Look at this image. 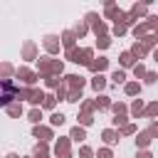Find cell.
<instances>
[{"label":"cell","mask_w":158,"mask_h":158,"mask_svg":"<svg viewBox=\"0 0 158 158\" xmlns=\"http://www.w3.org/2000/svg\"><path fill=\"white\" fill-rule=\"evenodd\" d=\"M37 67H40V74L42 77H59L64 72V64L59 59H49V57H42L37 59Z\"/></svg>","instance_id":"cell-1"},{"label":"cell","mask_w":158,"mask_h":158,"mask_svg":"<svg viewBox=\"0 0 158 158\" xmlns=\"http://www.w3.org/2000/svg\"><path fill=\"white\" fill-rule=\"evenodd\" d=\"M67 59H69V62H74V64H86V67H89V64L94 62V49H89V47L77 49V47H74V49H69V52H67Z\"/></svg>","instance_id":"cell-2"},{"label":"cell","mask_w":158,"mask_h":158,"mask_svg":"<svg viewBox=\"0 0 158 158\" xmlns=\"http://www.w3.org/2000/svg\"><path fill=\"white\" fill-rule=\"evenodd\" d=\"M86 22L94 27V32H96V37H104L106 35V25L99 20V15L96 12H86Z\"/></svg>","instance_id":"cell-3"},{"label":"cell","mask_w":158,"mask_h":158,"mask_svg":"<svg viewBox=\"0 0 158 158\" xmlns=\"http://www.w3.org/2000/svg\"><path fill=\"white\" fill-rule=\"evenodd\" d=\"M84 77H79V74H67L64 77V86H69V91H81L84 89Z\"/></svg>","instance_id":"cell-4"},{"label":"cell","mask_w":158,"mask_h":158,"mask_svg":"<svg viewBox=\"0 0 158 158\" xmlns=\"http://www.w3.org/2000/svg\"><path fill=\"white\" fill-rule=\"evenodd\" d=\"M42 44H44V49H47L49 54H57V52H59V44H62V40H59L57 35H47V37L42 40Z\"/></svg>","instance_id":"cell-5"},{"label":"cell","mask_w":158,"mask_h":158,"mask_svg":"<svg viewBox=\"0 0 158 158\" xmlns=\"http://www.w3.org/2000/svg\"><path fill=\"white\" fill-rule=\"evenodd\" d=\"M15 74H17V79H22V81H25L27 86H32V84L37 81V74H35L32 69H27V67H20V69H17Z\"/></svg>","instance_id":"cell-6"},{"label":"cell","mask_w":158,"mask_h":158,"mask_svg":"<svg viewBox=\"0 0 158 158\" xmlns=\"http://www.w3.org/2000/svg\"><path fill=\"white\" fill-rule=\"evenodd\" d=\"M54 153H57V158H69L72 156L69 153V138H59L54 146Z\"/></svg>","instance_id":"cell-7"},{"label":"cell","mask_w":158,"mask_h":158,"mask_svg":"<svg viewBox=\"0 0 158 158\" xmlns=\"http://www.w3.org/2000/svg\"><path fill=\"white\" fill-rule=\"evenodd\" d=\"M123 15H126V12H121V10L116 7V2H111V0L106 2V17H109V20H116V22H121V17H123Z\"/></svg>","instance_id":"cell-8"},{"label":"cell","mask_w":158,"mask_h":158,"mask_svg":"<svg viewBox=\"0 0 158 158\" xmlns=\"http://www.w3.org/2000/svg\"><path fill=\"white\" fill-rule=\"evenodd\" d=\"M32 136L40 138V143H44V141L52 138V128H47V126H35V128H32Z\"/></svg>","instance_id":"cell-9"},{"label":"cell","mask_w":158,"mask_h":158,"mask_svg":"<svg viewBox=\"0 0 158 158\" xmlns=\"http://www.w3.org/2000/svg\"><path fill=\"white\" fill-rule=\"evenodd\" d=\"M44 99H47V96H44L40 89H30V91H27V101H30V104H35V109H37L40 104H44Z\"/></svg>","instance_id":"cell-10"},{"label":"cell","mask_w":158,"mask_h":158,"mask_svg":"<svg viewBox=\"0 0 158 158\" xmlns=\"http://www.w3.org/2000/svg\"><path fill=\"white\" fill-rule=\"evenodd\" d=\"M74 42H77V35H74V30H67V32H62V44L67 47V52H69V49H74Z\"/></svg>","instance_id":"cell-11"},{"label":"cell","mask_w":158,"mask_h":158,"mask_svg":"<svg viewBox=\"0 0 158 158\" xmlns=\"http://www.w3.org/2000/svg\"><path fill=\"white\" fill-rule=\"evenodd\" d=\"M22 59H37V44H35V42H25V47H22Z\"/></svg>","instance_id":"cell-12"},{"label":"cell","mask_w":158,"mask_h":158,"mask_svg":"<svg viewBox=\"0 0 158 158\" xmlns=\"http://www.w3.org/2000/svg\"><path fill=\"white\" fill-rule=\"evenodd\" d=\"M106 67H109V59H106V57H96V59L89 64V69H91V72H96V74H101Z\"/></svg>","instance_id":"cell-13"},{"label":"cell","mask_w":158,"mask_h":158,"mask_svg":"<svg viewBox=\"0 0 158 158\" xmlns=\"http://www.w3.org/2000/svg\"><path fill=\"white\" fill-rule=\"evenodd\" d=\"M118 136H121V133H116L114 128H104V131H101V138H104V143H109V146L118 143Z\"/></svg>","instance_id":"cell-14"},{"label":"cell","mask_w":158,"mask_h":158,"mask_svg":"<svg viewBox=\"0 0 158 158\" xmlns=\"http://www.w3.org/2000/svg\"><path fill=\"white\" fill-rule=\"evenodd\" d=\"M151 138H153V136H151L148 131H141V133H136V146H138V148H148V146H151Z\"/></svg>","instance_id":"cell-15"},{"label":"cell","mask_w":158,"mask_h":158,"mask_svg":"<svg viewBox=\"0 0 158 158\" xmlns=\"http://www.w3.org/2000/svg\"><path fill=\"white\" fill-rule=\"evenodd\" d=\"M69 138H72V141H84V138H86V131H84V126H74V128L69 131Z\"/></svg>","instance_id":"cell-16"},{"label":"cell","mask_w":158,"mask_h":158,"mask_svg":"<svg viewBox=\"0 0 158 158\" xmlns=\"http://www.w3.org/2000/svg\"><path fill=\"white\" fill-rule=\"evenodd\" d=\"M131 114H133V118H138L141 114H146V106H143V101H141V99H136V101L131 104Z\"/></svg>","instance_id":"cell-17"},{"label":"cell","mask_w":158,"mask_h":158,"mask_svg":"<svg viewBox=\"0 0 158 158\" xmlns=\"http://www.w3.org/2000/svg\"><path fill=\"white\" fill-rule=\"evenodd\" d=\"M128 52H131V54H133V57H136V59H141V57H143V54H146V52H148V49H146V47H143V42H136V44H133V47H131V49H128Z\"/></svg>","instance_id":"cell-18"},{"label":"cell","mask_w":158,"mask_h":158,"mask_svg":"<svg viewBox=\"0 0 158 158\" xmlns=\"http://www.w3.org/2000/svg\"><path fill=\"white\" fill-rule=\"evenodd\" d=\"M118 62H121V67H136L133 62H136V57L131 54V52H123L121 57H118Z\"/></svg>","instance_id":"cell-19"},{"label":"cell","mask_w":158,"mask_h":158,"mask_svg":"<svg viewBox=\"0 0 158 158\" xmlns=\"http://www.w3.org/2000/svg\"><path fill=\"white\" fill-rule=\"evenodd\" d=\"M123 89H126V94H128V96H136V94H141V84H138V81H128Z\"/></svg>","instance_id":"cell-20"},{"label":"cell","mask_w":158,"mask_h":158,"mask_svg":"<svg viewBox=\"0 0 158 158\" xmlns=\"http://www.w3.org/2000/svg\"><path fill=\"white\" fill-rule=\"evenodd\" d=\"M27 121H32L35 126H40V121H42V109H32V111L27 114Z\"/></svg>","instance_id":"cell-21"},{"label":"cell","mask_w":158,"mask_h":158,"mask_svg":"<svg viewBox=\"0 0 158 158\" xmlns=\"http://www.w3.org/2000/svg\"><path fill=\"white\" fill-rule=\"evenodd\" d=\"M94 101H96V106H99V109H111V106H114V104H111V99H109L106 94H101V96H99V99H94Z\"/></svg>","instance_id":"cell-22"},{"label":"cell","mask_w":158,"mask_h":158,"mask_svg":"<svg viewBox=\"0 0 158 158\" xmlns=\"http://www.w3.org/2000/svg\"><path fill=\"white\" fill-rule=\"evenodd\" d=\"M148 30H151V27H148V22H143V25H136V27H133L131 32H133V37H143V35H146Z\"/></svg>","instance_id":"cell-23"},{"label":"cell","mask_w":158,"mask_h":158,"mask_svg":"<svg viewBox=\"0 0 158 158\" xmlns=\"http://www.w3.org/2000/svg\"><path fill=\"white\" fill-rule=\"evenodd\" d=\"M111 81H114V84H123V81H126V72H123V69H116V72L111 74Z\"/></svg>","instance_id":"cell-24"},{"label":"cell","mask_w":158,"mask_h":158,"mask_svg":"<svg viewBox=\"0 0 158 158\" xmlns=\"http://www.w3.org/2000/svg\"><path fill=\"white\" fill-rule=\"evenodd\" d=\"M91 86H94V89H96V91H101V89H104V86H106V79H104V77H101V74H96V77H94V79H91Z\"/></svg>","instance_id":"cell-25"},{"label":"cell","mask_w":158,"mask_h":158,"mask_svg":"<svg viewBox=\"0 0 158 158\" xmlns=\"http://www.w3.org/2000/svg\"><path fill=\"white\" fill-rule=\"evenodd\" d=\"M44 84H47L49 89H59V86H62V81H59V77H44Z\"/></svg>","instance_id":"cell-26"},{"label":"cell","mask_w":158,"mask_h":158,"mask_svg":"<svg viewBox=\"0 0 158 158\" xmlns=\"http://www.w3.org/2000/svg\"><path fill=\"white\" fill-rule=\"evenodd\" d=\"M64 118H67V116H64V114H59V111H54V114L49 116V121H52V126H62V123H64Z\"/></svg>","instance_id":"cell-27"},{"label":"cell","mask_w":158,"mask_h":158,"mask_svg":"<svg viewBox=\"0 0 158 158\" xmlns=\"http://www.w3.org/2000/svg\"><path fill=\"white\" fill-rule=\"evenodd\" d=\"M35 158H49V151H47L44 143H40V146L35 148Z\"/></svg>","instance_id":"cell-28"},{"label":"cell","mask_w":158,"mask_h":158,"mask_svg":"<svg viewBox=\"0 0 158 158\" xmlns=\"http://www.w3.org/2000/svg\"><path fill=\"white\" fill-rule=\"evenodd\" d=\"M146 12H148L146 5H133V7H131V15H133L136 20H138V15H146Z\"/></svg>","instance_id":"cell-29"},{"label":"cell","mask_w":158,"mask_h":158,"mask_svg":"<svg viewBox=\"0 0 158 158\" xmlns=\"http://www.w3.org/2000/svg\"><path fill=\"white\" fill-rule=\"evenodd\" d=\"M94 109H99L96 101H81V114H91Z\"/></svg>","instance_id":"cell-30"},{"label":"cell","mask_w":158,"mask_h":158,"mask_svg":"<svg viewBox=\"0 0 158 158\" xmlns=\"http://www.w3.org/2000/svg\"><path fill=\"white\" fill-rule=\"evenodd\" d=\"M5 111H7V114H10V116H15V118H17V116H20V114H22V106H20V104H10V106H7V109H5Z\"/></svg>","instance_id":"cell-31"},{"label":"cell","mask_w":158,"mask_h":158,"mask_svg":"<svg viewBox=\"0 0 158 158\" xmlns=\"http://www.w3.org/2000/svg\"><path fill=\"white\" fill-rule=\"evenodd\" d=\"M146 116H148V118L158 116V101H153V104H148V106H146Z\"/></svg>","instance_id":"cell-32"},{"label":"cell","mask_w":158,"mask_h":158,"mask_svg":"<svg viewBox=\"0 0 158 158\" xmlns=\"http://www.w3.org/2000/svg\"><path fill=\"white\" fill-rule=\"evenodd\" d=\"M126 30H128V27H126V25H123V22H116V25H114V30H111V32H114V35H116V37H121V35H126Z\"/></svg>","instance_id":"cell-33"},{"label":"cell","mask_w":158,"mask_h":158,"mask_svg":"<svg viewBox=\"0 0 158 158\" xmlns=\"http://www.w3.org/2000/svg\"><path fill=\"white\" fill-rule=\"evenodd\" d=\"M96 44H99L101 49H106V47L111 44V37H109V35H104V37H96Z\"/></svg>","instance_id":"cell-34"},{"label":"cell","mask_w":158,"mask_h":158,"mask_svg":"<svg viewBox=\"0 0 158 158\" xmlns=\"http://www.w3.org/2000/svg\"><path fill=\"white\" fill-rule=\"evenodd\" d=\"M79 123H81V126H91V123H94V116H91V114H81V116H79Z\"/></svg>","instance_id":"cell-35"},{"label":"cell","mask_w":158,"mask_h":158,"mask_svg":"<svg viewBox=\"0 0 158 158\" xmlns=\"http://www.w3.org/2000/svg\"><path fill=\"white\" fill-rule=\"evenodd\" d=\"M133 74H136L138 79H141V77L146 79V74H148V72H146V67H143V64H136V67H133Z\"/></svg>","instance_id":"cell-36"},{"label":"cell","mask_w":158,"mask_h":158,"mask_svg":"<svg viewBox=\"0 0 158 158\" xmlns=\"http://www.w3.org/2000/svg\"><path fill=\"white\" fill-rule=\"evenodd\" d=\"M111 109H114V114H116V116H121V114H126V104H121V101H116V104H114Z\"/></svg>","instance_id":"cell-37"},{"label":"cell","mask_w":158,"mask_h":158,"mask_svg":"<svg viewBox=\"0 0 158 158\" xmlns=\"http://www.w3.org/2000/svg\"><path fill=\"white\" fill-rule=\"evenodd\" d=\"M74 35H77V37H84V35H86V25H84V22H79V25L74 27Z\"/></svg>","instance_id":"cell-38"},{"label":"cell","mask_w":158,"mask_h":158,"mask_svg":"<svg viewBox=\"0 0 158 158\" xmlns=\"http://www.w3.org/2000/svg\"><path fill=\"white\" fill-rule=\"evenodd\" d=\"M79 99H81V91H69L67 94V101H72V104H77Z\"/></svg>","instance_id":"cell-39"},{"label":"cell","mask_w":158,"mask_h":158,"mask_svg":"<svg viewBox=\"0 0 158 158\" xmlns=\"http://www.w3.org/2000/svg\"><path fill=\"white\" fill-rule=\"evenodd\" d=\"M42 106H44V109H54V106H57V96H47Z\"/></svg>","instance_id":"cell-40"},{"label":"cell","mask_w":158,"mask_h":158,"mask_svg":"<svg viewBox=\"0 0 158 158\" xmlns=\"http://www.w3.org/2000/svg\"><path fill=\"white\" fill-rule=\"evenodd\" d=\"M114 126H121V128H123V126H128V121H126V114L116 116V118H114Z\"/></svg>","instance_id":"cell-41"},{"label":"cell","mask_w":158,"mask_h":158,"mask_svg":"<svg viewBox=\"0 0 158 158\" xmlns=\"http://www.w3.org/2000/svg\"><path fill=\"white\" fill-rule=\"evenodd\" d=\"M79 156H81V158H91V156H94V151H91L89 146H81V148H79Z\"/></svg>","instance_id":"cell-42"},{"label":"cell","mask_w":158,"mask_h":158,"mask_svg":"<svg viewBox=\"0 0 158 158\" xmlns=\"http://www.w3.org/2000/svg\"><path fill=\"white\" fill-rule=\"evenodd\" d=\"M118 133H123V136H131V133H136V126H133V123H128V126H123Z\"/></svg>","instance_id":"cell-43"},{"label":"cell","mask_w":158,"mask_h":158,"mask_svg":"<svg viewBox=\"0 0 158 158\" xmlns=\"http://www.w3.org/2000/svg\"><path fill=\"white\" fill-rule=\"evenodd\" d=\"M96 158H114V153H111L109 148H99V153H96Z\"/></svg>","instance_id":"cell-44"},{"label":"cell","mask_w":158,"mask_h":158,"mask_svg":"<svg viewBox=\"0 0 158 158\" xmlns=\"http://www.w3.org/2000/svg\"><path fill=\"white\" fill-rule=\"evenodd\" d=\"M156 81H158V74L156 72H148L146 74V84H156Z\"/></svg>","instance_id":"cell-45"},{"label":"cell","mask_w":158,"mask_h":158,"mask_svg":"<svg viewBox=\"0 0 158 158\" xmlns=\"http://www.w3.org/2000/svg\"><path fill=\"white\" fill-rule=\"evenodd\" d=\"M148 133H151L153 138H158V121H153V123L148 126Z\"/></svg>","instance_id":"cell-46"},{"label":"cell","mask_w":158,"mask_h":158,"mask_svg":"<svg viewBox=\"0 0 158 158\" xmlns=\"http://www.w3.org/2000/svg\"><path fill=\"white\" fill-rule=\"evenodd\" d=\"M2 74H5V79H7V77L12 74V67H10V64H2Z\"/></svg>","instance_id":"cell-47"},{"label":"cell","mask_w":158,"mask_h":158,"mask_svg":"<svg viewBox=\"0 0 158 158\" xmlns=\"http://www.w3.org/2000/svg\"><path fill=\"white\" fill-rule=\"evenodd\" d=\"M136 158H153V156H151L148 151H138V156H136Z\"/></svg>","instance_id":"cell-48"},{"label":"cell","mask_w":158,"mask_h":158,"mask_svg":"<svg viewBox=\"0 0 158 158\" xmlns=\"http://www.w3.org/2000/svg\"><path fill=\"white\" fill-rule=\"evenodd\" d=\"M153 59H156V62H158V49H156V52H153Z\"/></svg>","instance_id":"cell-49"},{"label":"cell","mask_w":158,"mask_h":158,"mask_svg":"<svg viewBox=\"0 0 158 158\" xmlns=\"http://www.w3.org/2000/svg\"><path fill=\"white\" fill-rule=\"evenodd\" d=\"M7 158H17V156H15V153H7Z\"/></svg>","instance_id":"cell-50"},{"label":"cell","mask_w":158,"mask_h":158,"mask_svg":"<svg viewBox=\"0 0 158 158\" xmlns=\"http://www.w3.org/2000/svg\"><path fill=\"white\" fill-rule=\"evenodd\" d=\"M156 42H158V32H156Z\"/></svg>","instance_id":"cell-51"}]
</instances>
